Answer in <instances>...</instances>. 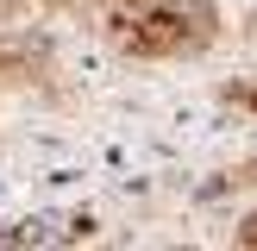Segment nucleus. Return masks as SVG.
<instances>
[{
    "instance_id": "1",
    "label": "nucleus",
    "mask_w": 257,
    "mask_h": 251,
    "mask_svg": "<svg viewBox=\"0 0 257 251\" xmlns=\"http://www.w3.org/2000/svg\"><path fill=\"white\" fill-rule=\"evenodd\" d=\"M220 38L213 0H113L107 7V44L138 63H176Z\"/></svg>"
},
{
    "instance_id": "2",
    "label": "nucleus",
    "mask_w": 257,
    "mask_h": 251,
    "mask_svg": "<svg viewBox=\"0 0 257 251\" xmlns=\"http://www.w3.org/2000/svg\"><path fill=\"white\" fill-rule=\"evenodd\" d=\"M226 100L245 107V113H257V82H232V88H226Z\"/></svg>"
},
{
    "instance_id": "3",
    "label": "nucleus",
    "mask_w": 257,
    "mask_h": 251,
    "mask_svg": "<svg viewBox=\"0 0 257 251\" xmlns=\"http://www.w3.org/2000/svg\"><path fill=\"white\" fill-rule=\"evenodd\" d=\"M238 238H245V245H257V213H251L245 226H238Z\"/></svg>"
},
{
    "instance_id": "4",
    "label": "nucleus",
    "mask_w": 257,
    "mask_h": 251,
    "mask_svg": "<svg viewBox=\"0 0 257 251\" xmlns=\"http://www.w3.org/2000/svg\"><path fill=\"white\" fill-rule=\"evenodd\" d=\"M50 7H113V0H50Z\"/></svg>"
}]
</instances>
